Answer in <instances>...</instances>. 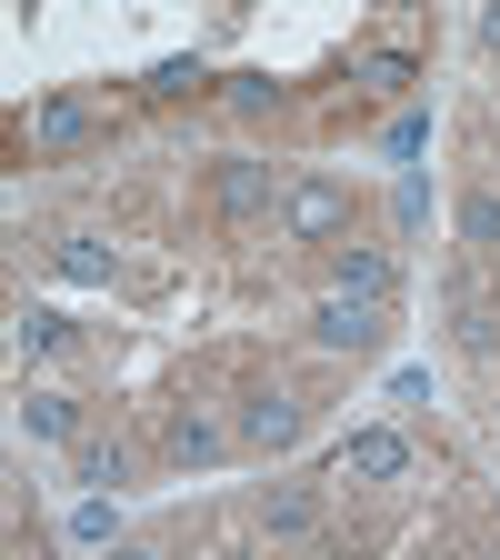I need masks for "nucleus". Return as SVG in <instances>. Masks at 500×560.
Masks as SVG:
<instances>
[{
  "instance_id": "nucleus-1",
  "label": "nucleus",
  "mask_w": 500,
  "mask_h": 560,
  "mask_svg": "<svg viewBox=\"0 0 500 560\" xmlns=\"http://www.w3.org/2000/svg\"><path fill=\"white\" fill-rule=\"evenodd\" d=\"M161 451H171V470H221V460H241L251 441H241V410H221V400H181L171 420H161Z\"/></svg>"
},
{
  "instance_id": "nucleus-2",
  "label": "nucleus",
  "mask_w": 500,
  "mask_h": 560,
  "mask_svg": "<svg viewBox=\"0 0 500 560\" xmlns=\"http://www.w3.org/2000/svg\"><path fill=\"white\" fill-rule=\"evenodd\" d=\"M301 431H311V410H301V390H280V381L241 390V441H251L260 460H280V451H301Z\"/></svg>"
},
{
  "instance_id": "nucleus-3",
  "label": "nucleus",
  "mask_w": 500,
  "mask_h": 560,
  "mask_svg": "<svg viewBox=\"0 0 500 560\" xmlns=\"http://www.w3.org/2000/svg\"><path fill=\"white\" fill-rule=\"evenodd\" d=\"M311 340H321V350H350V361H361V350H381V340H391V301L330 291V301L311 311Z\"/></svg>"
},
{
  "instance_id": "nucleus-4",
  "label": "nucleus",
  "mask_w": 500,
  "mask_h": 560,
  "mask_svg": "<svg viewBox=\"0 0 500 560\" xmlns=\"http://www.w3.org/2000/svg\"><path fill=\"white\" fill-rule=\"evenodd\" d=\"M350 231V190L340 180H291L280 190V241H340Z\"/></svg>"
},
{
  "instance_id": "nucleus-5",
  "label": "nucleus",
  "mask_w": 500,
  "mask_h": 560,
  "mask_svg": "<svg viewBox=\"0 0 500 560\" xmlns=\"http://www.w3.org/2000/svg\"><path fill=\"white\" fill-rule=\"evenodd\" d=\"M280 190H291V180H280L270 161H251V151H231L221 171H210V200H221L231 221H260V210H280Z\"/></svg>"
},
{
  "instance_id": "nucleus-6",
  "label": "nucleus",
  "mask_w": 500,
  "mask_h": 560,
  "mask_svg": "<svg viewBox=\"0 0 500 560\" xmlns=\"http://www.w3.org/2000/svg\"><path fill=\"white\" fill-rule=\"evenodd\" d=\"M31 151H40V161L101 151V110H91V101H40V110H31Z\"/></svg>"
},
{
  "instance_id": "nucleus-7",
  "label": "nucleus",
  "mask_w": 500,
  "mask_h": 560,
  "mask_svg": "<svg viewBox=\"0 0 500 560\" xmlns=\"http://www.w3.org/2000/svg\"><path fill=\"white\" fill-rule=\"evenodd\" d=\"M410 470V441L400 431H350L340 441V480H400Z\"/></svg>"
},
{
  "instance_id": "nucleus-8",
  "label": "nucleus",
  "mask_w": 500,
  "mask_h": 560,
  "mask_svg": "<svg viewBox=\"0 0 500 560\" xmlns=\"http://www.w3.org/2000/svg\"><path fill=\"white\" fill-rule=\"evenodd\" d=\"M451 340L470 361H500V301H480L470 280H451Z\"/></svg>"
},
{
  "instance_id": "nucleus-9",
  "label": "nucleus",
  "mask_w": 500,
  "mask_h": 560,
  "mask_svg": "<svg viewBox=\"0 0 500 560\" xmlns=\"http://www.w3.org/2000/svg\"><path fill=\"white\" fill-rule=\"evenodd\" d=\"M451 231H461V250H470V260H500V190H490V180H480V190H461Z\"/></svg>"
},
{
  "instance_id": "nucleus-10",
  "label": "nucleus",
  "mask_w": 500,
  "mask_h": 560,
  "mask_svg": "<svg viewBox=\"0 0 500 560\" xmlns=\"http://www.w3.org/2000/svg\"><path fill=\"white\" fill-rule=\"evenodd\" d=\"M330 280H340V291H361V301H391L400 291V270H391V250H330Z\"/></svg>"
},
{
  "instance_id": "nucleus-11",
  "label": "nucleus",
  "mask_w": 500,
  "mask_h": 560,
  "mask_svg": "<svg viewBox=\"0 0 500 560\" xmlns=\"http://www.w3.org/2000/svg\"><path fill=\"white\" fill-rule=\"evenodd\" d=\"M21 441H81V400L70 390H21Z\"/></svg>"
},
{
  "instance_id": "nucleus-12",
  "label": "nucleus",
  "mask_w": 500,
  "mask_h": 560,
  "mask_svg": "<svg viewBox=\"0 0 500 560\" xmlns=\"http://www.w3.org/2000/svg\"><path fill=\"white\" fill-rule=\"evenodd\" d=\"M260 530H270V540L321 530V490H301V480H291V490H260Z\"/></svg>"
},
{
  "instance_id": "nucleus-13",
  "label": "nucleus",
  "mask_w": 500,
  "mask_h": 560,
  "mask_svg": "<svg viewBox=\"0 0 500 560\" xmlns=\"http://www.w3.org/2000/svg\"><path fill=\"white\" fill-rule=\"evenodd\" d=\"M70 480L81 490H130V451L120 441H70Z\"/></svg>"
},
{
  "instance_id": "nucleus-14",
  "label": "nucleus",
  "mask_w": 500,
  "mask_h": 560,
  "mask_svg": "<svg viewBox=\"0 0 500 560\" xmlns=\"http://www.w3.org/2000/svg\"><path fill=\"white\" fill-rule=\"evenodd\" d=\"M140 91H151V101H200V91H210V60H190V50H181V60H161Z\"/></svg>"
},
{
  "instance_id": "nucleus-15",
  "label": "nucleus",
  "mask_w": 500,
  "mask_h": 560,
  "mask_svg": "<svg viewBox=\"0 0 500 560\" xmlns=\"http://www.w3.org/2000/svg\"><path fill=\"white\" fill-rule=\"evenodd\" d=\"M111 530H120V490H91V501L70 511V550H101Z\"/></svg>"
},
{
  "instance_id": "nucleus-16",
  "label": "nucleus",
  "mask_w": 500,
  "mask_h": 560,
  "mask_svg": "<svg viewBox=\"0 0 500 560\" xmlns=\"http://www.w3.org/2000/svg\"><path fill=\"white\" fill-rule=\"evenodd\" d=\"M50 260H60V280H111V270H120V260H111V241H91V231H70Z\"/></svg>"
},
{
  "instance_id": "nucleus-17",
  "label": "nucleus",
  "mask_w": 500,
  "mask_h": 560,
  "mask_svg": "<svg viewBox=\"0 0 500 560\" xmlns=\"http://www.w3.org/2000/svg\"><path fill=\"white\" fill-rule=\"evenodd\" d=\"M11 340H21V361H50V350L70 340V320H60V311H21V320H11Z\"/></svg>"
},
{
  "instance_id": "nucleus-18",
  "label": "nucleus",
  "mask_w": 500,
  "mask_h": 560,
  "mask_svg": "<svg viewBox=\"0 0 500 560\" xmlns=\"http://www.w3.org/2000/svg\"><path fill=\"white\" fill-rule=\"evenodd\" d=\"M381 151H391V161H420V151H431V110H400V120L381 130Z\"/></svg>"
},
{
  "instance_id": "nucleus-19",
  "label": "nucleus",
  "mask_w": 500,
  "mask_h": 560,
  "mask_svg": "<svg viewBox=\"0 0 500 560\" xmlns=\"http://www.w3.org/2000/svg\"><path fill=\"white\" fill-rule=\"evenodd\" d=\"M221 101H231V110H270V101H280V81H270V70H231Z\"/></svg>"
},
{
  "instance_id": "nucleus-20",
  "label": "nucleus",
  "mask_w": 500,
  "mask_h": 560,
  "mask_svg": "<svg viewBox=\"0 0 500 560\" xmlns=\"http://www.w3.org/2000/svg\"><path fill=\"white\" fill-rule=\"evenodd\" d=\"M410 81H420L410 50H381V60H371V91H410Z\"/></svg>"
},
{
  "instance_id": "nucleus-21",
  "label": "nucleus",
  "mask_w": 500,
  "mask_h": 560,
  "mask_svg": "<svg viewBox=\"0 0 500 560\" xmlns=\"http://www.w3.org/2000/svg\"><path fill=\"white\" fill-rule=\"evenodd\" d=\"M480 50H500V0H490V11H480Z\"/></svg>"
},
{
  "instance_id": "nucleus-22",
  "label": "nucleus",
  "mask_w": 500,
  "mask_h": 560,
  "mask_svg": "<svg viewBox=\"0 0 500 560\" xmlns=\"http://www.w3.org/2000/svg\"><path fill=\"white\" fill-rule=\"evenodd\" d=\"M391 11H420V0H391Z\"/></svg>"
}]
</instances>
